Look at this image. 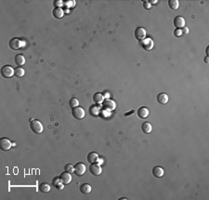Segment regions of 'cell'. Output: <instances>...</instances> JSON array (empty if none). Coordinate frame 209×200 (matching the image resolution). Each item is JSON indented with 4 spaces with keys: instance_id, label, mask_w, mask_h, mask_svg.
Here are the masks:
<instances>
[{
    "instance_id": "6da1fadb",
    "label": "cell",
    "mask_w": 209,
    "mask_h": 200,
    "mask_svg": "<svg viewBox=\"0 0 209 200\" xmlns=\"http://www.w3.org/2000/svg\"><path fill=\"white\" fill-rule=\"evenodd\" d=\"M30 128L33 130V132L36 134H40L43 132V125L38 120L30 119Z\"/></svg>"
},
{
    "instance_id": "7a4b0ae2",
    "label": "cell",
    "mask_w": 209,
    "mask_h": 200,
    "mask_svg": "<svg viewBox=\"0 0 209 200\" xmlns=\"http://www.w3.org/2000/svg\"><path fill=\"white\" fill-rule=\"evenodd\" d=\"M1 76L4 78H10L14 76V69L10 65H4L1 68Z\"/></svg>"
},
{
    "instance_id": "3957f363",
    "label": "cell",
    "mask_w": 209,
    "mask_h": 200,
    "mask_svg": "<svg viewBox=\"0 0 209 200\" xmlns=\"http://www.w3.org/2000/svg\"><path fill=\"white\" fill-rule=\"evenodd\" d=\"M72 116L74 117V118L78 119V120H81V119H83L85 117V111H84V109L82 107L77 106L75 108H72Z\"/></svg>"
},
{
    "instance_id": "277c9868",
    "label": "cell",
    "mask_w": 209,
    "mask_h": 200,
    "mask_svg": "<svg viewBox=\"0 0 209 200\" xmlns=\"http://www.w3.org/2000/svg\"><path fill=\"white\" fill-rule=\"evenodd\" d=\"M74 173L77 176H82L86 172V166L82 162H78L74 165Z\"/></svg>"
},
{
    "instance_id": "5b68a950",
    "label": "cell",
    "mask_w": 209,
    "mask_h": 200,
    "mask_svg": "<svg viewBox=\"0 0 209 200\" xmlns=\"http://www.w3.org/2000/svg\"><path fill=\"white\" fill-rule=\"evenodd\" d=\"M89 171H90V173L94 176H99V175L101 174L102 169H101V168L99 164L93 163V164L90 165V167H89Z\"/></svg>"
},
{
    "instance_id": "8992f818",
    "label": "cell",
    "mask_w": 209,
    "mask_h": 200,
    "mask_svg": "<svg viewBox=\"0 0 209 200\" xmlns=\"http://www.w3.org/2000/svg\"><path fill=\"white\" fill-rule=\"evenodd\" d=\"M12 146V143L7 138H2L0 140V148L3 151H8Z\"/></svg>"
},
{
    "instance_id": "52a82bcc",
    "label": "cell",
    "mask_w": 209,
    "mask_h": 200,
    "mask_svg": "<svg viewBox=\"0 0 209 200\" xmlns=\"http://www.w3.org/2000/svg\"><path fill=\"white\" fill-rule=\"evenodd\" d=\"M20 47H22V41L20 40L19 38H12L10 39V47L11 49H13V50H18L20 49Z\"/></svg>"
},
{
    "instance_id": "ba28073f",
    "label": "cell",
    "mask_w": 209,
    "mask_h": 200,
    "mask_svg": "<svg viewBox=\"0 0 209 200\" xmlns=\"http://www.w3.org/2000/svg\"><path fill=\"white\" fill-rule=\"evenodd\" d=\"M146 36V30L142 27H137L135 30V37L138 40H143Z\"/></svg>"
},
{
    "instance_id": "9c48e42d",
    "label": "cell",
    "mask_w": 209,
    "mask_h": 200,
    "mask_svg": "<svg viewBox=\"0 0 209 200\" xmlns=\"http://www.w3.org/2000/svg\"><path fill=\"white\" fill-rule=\"evenodd\" d=\"M140 44H141L142 47L145 50H151V49H152V47H153V41H152V39H151V38L143 39L142 42L140 43Z\"/></svg>"
},
{
    "instance_id": "30bf717a",
    "label": "cell",
    "mask_w": 209,
    "mask_h": 200,
    "mask_svg": "<svg viewBox=\"0 0 209 200\" xmlns=\"http://www.w3.org/2000/svg\"><path fill=\"white\" fill-rule=\"evenodd\" d=\"M174 25L176 26V28L181 29L185 26V20L181 16H177L174 19Z\"/></svg>"
},
{
    "instance_id": "8fae6325",
    "label": "cell",
    "mask_w": 209,
    "mask_h": 200,
    "mask_svg": "<svg viewBox=\"0 0 209 200\" xmlns=\"http://www.w3.org/2000/svg\"><path fill=\"white\" fill-rule=\"evenodd\" d=\"M59 179L63 182L64 184H69L72 181V175L69 172H62L61 175H59Z\"/></svg>"
},
{
    "instance_id": "7c38bea8",
    "label": "cell",
    "mask_w": 209,
    "mask_h": 200,
    "mask_svg": "<svg viewBox=\"0 0 209 200\" xmlns=\"http://www.w3.org/2000/svg\"><path fill=\"white\" fill-rule=\"evenodd\" d=\"M164 174H165V170L162 167L156 166L152 168V175L155 178H161L164 176Z\"/></svg>"
},
{
    "instance_id": "4fadbf2b",
    "label": "cell",
    "mask_w": 209,
    "mask_h": 200,
    "mask_svg": "<svg viewBox=\"0 0 209 200\" xmlns=\"http://www.w3.org/2000/svg\"><path fill=\"white\" fill-rule=\"evenodd\" d=\"M137 114H138V115H139V118L144 119V118H146V117H148V115H149V110H148V108H147V107L141 106V107H139V110H138V112H137Z\"/></svg>"
},
{
    "instance_id": "5bb4252c",
    "label": "cell",
    "mask_w": 209,
    "mask_h": 200,
    "mask_svg": "<svg viewBox=\"0 0 209 200\" xmlns=\"http://www.w3.org/2000/svg\"><path fill=\"white\" fill-rule=\"evenodd\" d=\"M52 15L55 19H61L64 15V10H61V8H55L54 10H52Z\"/></svg>"
},
{
    "instance_id": "9a60e30c",
    "label": "cell",
    "mask_w": 209,
    "mask_h": 200,
    "mask_svg": "<svg viewBox=\"0 0 209 200\" xmlns=\"http://www.w3.org/2000/svg\"><path fill=\"white\" fill-rule=\"evenodd\" d=\"M102 103H103V107L106 108V109H108V110H114L115 109L116 104L113 101H112V100H105Z\"/></svg>"
},
{
    "instance_id": "2e32d148",
    "label": "cell",
    "mask_w": 209,
    "mask_h": 200,
    "mask_svg": "<svg viewBox=\"0 0 209 200\" xmlns=\"http://www.w3.org/2000/svg\"><path fill=\"white\" fill-rule=\"evenodd\" d=\"M157 102L160 104H165L168 102V96L165 92H161L157 95Z\"/></svg>"
},
{
    "instance_id": "e0dca14e",
    "label": "cell",
    "mask_w": 209,
    "mask_h": 200,
    "mask_svg": "<svg viewBox=\"0 0 209 200\" xmlns=\"http://www.w3.org/2000/svg\"><path fill=\"white\" fill-rule=\"evenodd\" d=\"M52 184H53V186L55 188H57L58 190H62L63 187H64V184L61 181V179H59V177H56L55 179L53 180L52 181Z\"/></svg>"
},
{
    "instance_id": "ac0fdd59",
    "label": "cell",
    "mask_w": 209,
    "mask_h": 200,
    "mask_svg": "<svg viewBox=\"0 0 209 200\" xmlns=\"http://www.w3.org/2000/svg\"><path fill=\"white\" fill-rule=\"evenodd\" d=\"M98 160H99V155H98V154L95 153V152H91V153H89L87 155V161L90 164L96 163Z\"/></svg>"
},
{
    "instance_id": "d6986e66",
    "label": "cell",
    "mask_w": 209,
    "mask_h": 200,
    "mask_svg": "<svg viewBox=\"0 0 209 200\" xmlns=\"http://www.w3.org/2000/svg\"><path fill=\"white\" fill-rule=\"evenodd\" d=\"M93 101L96 104H100L104 101V96L100 93H95L93 95Z\"/></svg>"
},
{
    "instance_id": "ffe728a7",
    "label": "cell",
    "mask_w": 209,
    "mask_h": 200,
    "mask_svg": "<svg viewBox=\"0 0 209 200\" xmlns=\"http://www.w3.org/2000/svg\"><path fill=\"white\" fill-rule=\"evenodd\" d=\"M141 129L145 134H150L152 132V125L149 122H144L141 125Z\"/></svg>"
},
{
    "instance_id": "44dd1931",
    "label": "cell",
    "mask_w": 209,
    "mask_h": 200,
    "mask_svg": "<svg viewBox=\"0 0 209 200\" xmlns=\"http://www.w3.org/2000/svg\"><path fill=\"white\" fill-rule=\"evenodd\" d=\"M14 60H15V63H16L17 65H19V66H22V65H23V64L25 63V58L23 57L22 54L16 55Z\"/></svg>"
},
{
    "instance_id": "7402d4cb",
    "label": "cell",
    "mask_w": 209,
    "mask_h": 200,
    "mask_svg": "<svg viewBox=\"0 0 209 200\" xmlns=\"http://www.w3.org/2000/svg\"><path fill=\"white\" fill-rule=\"evenodd\" d=\"M80 192L83 193V194H86V195L89 194L91 192V186L89 184H82L80 186Z\"/></svg>"
},
{
    "instance_id": "603a6c76",
    "label": "cell",
    "mask_w": 209,
    "mask_h": 200,
    "mask_svg": "<svg viewBox=\"0 0 209 200\" xmlns=\"http://www.w3.org/2000/svg\"><path fill=\"white\" fill-rule=\"evenodd\" d=\"M24 74H25V71H24V69L22 68L20 66L19 67H17L16 69H14V76L16 77H23L24 76Z\"/></svg>"
},
{
    "instance_id": "cb8c5ba5",
    "label": "cell",
    "mask_w": 209,
    "mask_h": 200,
    "mask_svg": "<svg viewBox=\"0 0 209 200\" xmlns=\"http://www.w3.org/2000/svg\"><path fill=\"white\" fill-rule=\"evenodd\" d=\"M168 6L169 8L173 10H176L180 7V2L178 0H169L168 1Z\"/></svg>"
},
{
    "instance_id": "d4e9b609",
    "label": "cell",
    "mask_w": 209,
    "mask_h": 200,
    "mask_svg": "<svg viewBox=\"0 0 209 200\" xmlns=\"http://www.w3.org/2000/svg\"><path fill=\"white\" fill-rule=\"evenodd\" d=\"M39 191L42 193H48L50 191V186L49 184H46V182H43L39 185Z\"/></svg>"
},
{
    "instance_id": "484cf974",
    "label": "cell",
    "mask_w": 209,
    "mask_h": 200,
    "mask_svg": "<svg viewBox=\"0 0 209 200\" xmlns=\"http://www.w3.org/2000/svg\"><path fill=\"white\" fill-rule=\"evenodd\" d=\"M78 104H79L78 100H77V99H75V98L71 99V100H70V102H69V105H70V107H72V108L77 107V106H78Z\"/></svg>"
},
{
    "instance_id": "4316f807",
    "label": "cell",
    "mask_w": 209,
    "mask_h": 200,
    "mask_svg": "<svg viewBox=\"0 0 209 200\" xmlns=\"http://www.w3.org/2000/svg\"><path fill=\"white\" fill-rule=\"evenodd\" d=\"M64 169H65L66 172H69V173H71V174L72 173H74V167L71 164H67L64 167Z\"/></svg>"
},
{
    "instance_id": "83f0119b",
    "label": "cell",
    "mask_w": 209,
    "mask_h": 200,
    "mask_svg": "<svg viewBox=\"0 0 209 200\" xmlns=\"http://www.w3.org/2000/svg\"><path fill=\"white\" fill-rule=\"evenodd\" d=\"M89 113L94 115V116H96L98 115V113H99V108H98L97 106H91L90 108H89Z\"/></svg>"
},
{
    "instance_id": "f1b7e54d",
    "label": "cell",
    "mask_w": 209,
    "mask_h": 200,
    "mask_svg": "<svg viewBox=\"0 0 209 200\" xmlns=\"http://www.w3.org/2000/svg\"><path fill=\"white\" fill-rule=\"evenodd\" d=\"M174 34H175V36H176V37H180V36H183L181 29H178V28H177V29L174 31Z\"/></svg>"
},
{
    "instance_id": "f546056e",
    "label": "cell",
    "mask_w": 209,
    "mask_h": 200,
    "mask_svg": "<svg viewBox=\"0 0 209 200\" xmlns=\"http://www.w3.org/2000/svg\"><path fill=\"white\" fill-rule=\"evenodd\" d=\"M143 7L145 10H150L152 8V4L150 3V1H144L143 2Z\"/></svg>"
},
{
    "instance_id": "4dcf8cb0",
    "label": "cell",
    "mask_w": 209,
    "mask_h": 200,
    "mask_svg": "<svg viewBox=\"0 0 209 200\" xmlns=\"http://www.w3.org/2000/svg\"><path fill=\"white\" fill-rule=\"evenodd\" d=\"M54 5L56 6V8H61L63 5V1H61V0H56V1H54Z\"/></svg>"
},
{
    "instance_id": "1f68e13d",
    "label": "cell",
    "mask_w": 209,
    "mask_h": 200,
    "mask_svg": "<svg viewBox=\"0 0 209 200\" xmlns=\"http://www.w3.org/2000/svg\"><path fill=\"white\" fill-rule=\"evenodd\" d=\"M74 1H65V2H63V5H65L67 8L68 7H72L74 6Z\"/></svg>"
},
{
    "instance_id": "d6a6232c",
    "label": "cell",
    "mask_w": 209,
    "mask_h": 200,
    "mask_svg": "<svg viewBox=\"0 0 209 200\" xmlns=\"http://www.w3.org/2000/svg\"><path fill=\"white\" fill-rule=\"evenodd\" d=\"M181 31H182L183 34H188V33H189V29H188V27H186V26H184V27L181 29Z\"/></svg>"
},
{
    "instance_id": "836d02e7",
    "label": "cell",
    "mask_w": 209,
    "mask_h": 200,
    "mask_svg": "<svg viewBox=\"0 0 209 200\" xmlns=\"http://www.w3.org/2000/svg\"><path fill=\"white\" fill-rule=\"evenodd\" d=\"M204 62H206V63H208V56H206V57L204 58Z\"/></svg>"
},
{
    "instance_id": "e575fe53",
    "label": "cell",
    "mask_w": 209,
    "mask_h": 200,
    "mask_svg": "<svg viewBox=\"0 0 209 200\" xmlns=\"http://www.w3.org/2000/svg\"><path fill=\"white\" fill-rule=\"evenodd\" d=\"M156 2H157V1H156V0H152V1H151L150 3H151V4H152V3L153 4V3H156Z\"/></svg>"
},
{
    "instance_id": "d590c367",
    "label": "cell",
    "mask_w": 209,
    "mask_h": 200,
    "mask_svg": "<svg viewBox=\"0 0 209 200\" xmlns=\"http://www.w3.org/2000/svg\"><path fill=\"white\" fill-rule=\"evenodd\" d=\"M208 49H209V47H206V55H207V56H208Z\"/></svg>"
}]
</instances>
